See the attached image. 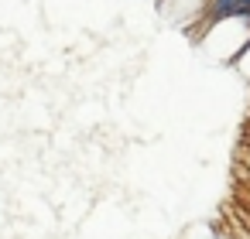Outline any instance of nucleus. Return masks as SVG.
<instances>
[{
    "label": "nucleus",
    "instance_id": "f257e3e1",
    "mask_svg": "<svg viewBox=\"0 0 250 239\" xmlns=\"http://www.w3.org/2000/svg\"><path fill=\"white\" fill-rule=\"evenodd\" d=\"M233 65H236V72H240V75L250 82V45H247V48H243V52L233 58Z\"/></svg>",
    "mask_w": 250,
    "mask_h": 239
},
{
    "label": "nucleus",
    "instance_id": "f03ea898",
    "mask_svg": "<svg viewBox=\"0 0 250 239\" xmlns=\"http://www.w3.org/2000/svg\"><path fill=\"white\" fill-rule=\"evenodd\" d=\"M240 161H243V167H250V147L243 144V150H240Z\"/></svg>",
    "mask_w": 250,
    "mask_h": 239
},
{
    "label": "nucleus",
    "instance_id": "7ed1b4c3",
    "mask_svg": "<svg viewBox=\"0 0 250 239\" xmlns=\"http://www.w3.org/2000/svg\"><path fill=\"white\" fill-rule=\"evenodd\" d=\"M247 229H250V222H247Z\"/></svg>",
    "mask_w": 250,
    "mask_h": 239
}]
</instances>
